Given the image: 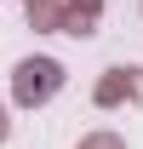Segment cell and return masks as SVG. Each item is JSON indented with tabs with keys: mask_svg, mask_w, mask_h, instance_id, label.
Returning <instances> with one entry per match:
<instances>
[{
	"mask_svg": "<svg viewBox=\"0 0 143 149\" xmlns=\"http://www.w3.org/2000/svg\"><path fill=\"white\" fill-rule=\"evenodd\" d=\"M57 80H63V69H57L52 57H35V63L17 69V97H23V103H40V97L57 92Z\"/></svg>",
	"mask_w": 143,
	"mask_h": 149,
	"instance_id": "6da1fadb",
	"label": "cell"
}]
</instances>
